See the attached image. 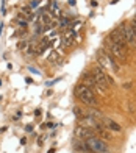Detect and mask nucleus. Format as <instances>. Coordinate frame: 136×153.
Returning a JSON list of instances; mask_svg holds the SVG:
<instances>
[{"mask_svg":"<svg viewBox=\"0 0 136 153\" xmlns=\"http://www.w3.org/2000/svg\"><path fill=\"white\" fill-rule=\"evenodd\" d=\"M75 95L78 97L80 102H83L85 105L91 106V108H96V106L99 105V102H97V99H96V95H94L92 89L88 88V86H85V85L75 86Z\"/></svg>","mask_w":136,"mask_h":153,"instance_id":"1","label":"nucleus"},{"mask_svg":"<svg viewBox=\"0 0 136 153\" xmlns=\"http://www.w3.org/2000/svg\"><path fill=\"white\" fill-rule=\"evenodd\" d=\"M91 75H92L94 81H96L97 88L102 89V92H103V94H106L108 88H110V83H108V80H106V74L103 72V69H102V67H94L91 71Z\"/></svg>","mask_w":136,"mask_h":153,"instance_id":"2","label":"nucleus"},{"mask_svg":"<svg viewBox=\"0 0 136 153\" xmlns=\"http://www.w3.org/2000/svg\"><path fill=\"white\" fill-rule=\"evenodd\" d=\"M88 145H89V149L92 153H110V149H108V145L102 141L99 136H92L89 139H86Z\"/></svg>","mask_w":136,"mask_h":153,"instance_id":"3","label":"nucleus"},{"mask_svg":"<svg viewBox=\"0 0 136 153\" xmlns=\"http://www.w3.org/2000/svg\"><path fill=\"white\" fill-rule=\"evenodd\" d=\"M117 30L120 31L122 36H124L127 45H130V47H133V48H135V47H136V34L132 31L130 25H128V24H120Z\"/></svg>","mask_w":136,"mask_h":153,"instance_id":"4","label":"nucleus"},{"mask_svg":"<svg viewBox=\"0 0 136 153\" xmlns=\"http://www.w3.org/2000/svg\"><path fill=\"white\" fill-rule=\"evenodd\" d=\"M108 45H110V53L113 55V56H116L119 59H125L127 58V53H125V48L117 45L116 42H113V41L108 39Z\"/></svg>","mask_w":136,"mask_h":153,"instance_id":"5","label":"nucleus"},{"mask_svg":"<svg viewBox=\"0 0 136 153\" xmlns=\"http://www.w3.org/2000/svg\"><path fill=\"white\" fill-rule=\"evenodd\" d=\"M92 136H97L96 131L92 128H88V127H83V125H78L75 128V137L77 139H89Z\"/></svg>","mask_w":136,"mask_h":153,"instance_id":"6","label":"nucleus"},{"mask_svg":"<svg viewBox=\"0 0 136 153\" xmlns=\"http://www.w3.org/2000/svg\"><path fill=\"white\" fill-rule=\"evenodd\" d=\"M100 123L103 125L105 128H108V130H111V131H120V125L117 123V122H114L113 119H110V117H102V120H100Z\"/></svg>","mask_w":136,"mask_h":153,"instance_id":"7","label":"nucleus"},{"mask_svg":"<svg viewBox=\"0 0 136 153\" xmlns=\"http://www.w3.org/2000/svg\"><path fill=\"white\" fill-rule=\"evenodd\" d=\"M110 41H113V42H116L117 45H120V47H124L125 48V45H127V42H125V39H124V36L120 34V31L119 30H114V31H111L110 33V38H108Z\"/></svg>","mask_w":136,"mask_h":153,"instance_id":"8","label":"nucleus"},{"mask_svg":"<svg viewBox=\"0 0 136 153\" xmlns=\"http://www.w3.org/2000/svg\"><path fill=\"white\" fill-rule=\"evenodd\" d=\"M81 80H83V85L85 86H88V88H96V89H99L97 88V85H96V81H94V78H92V75H91V72H88V74H85L83 76H81ZM99 92H100V89H99Z\"/></svg>","mask_w":136,"mask_h":153,"instance_id":"9","label":"nucleus"},{"mask_svg":"<svg viewBox=\"0 0 136 153\" xmlns=\"http://www.w3.org/2000/svg\"><path fill=\"white\" fill-rule=\"evenodd\" d=\"M74 114L77 116V119H80L81 116H85V113H83V111H81V109H80L78 106H75V108H74Z\"/></svg>","mask_w":136,"mask_h":153,"instance_id":"10","label":"nucleus"},{"mask_svg":"<svg viewBox=\"0 0 136 153\" xmlns=\"http://www.w3.org/2000/svg\"><path fill=\"white\" fill-rule=\"evenodd\" d=\"M130 28H132V31L136 34V19H133L132 22H130Z\"/></svg>","mask_w":136,"mask_h":153,"instance_id":"11","label":"nucleus"},{"mask_svg":"<svg viewBox=\"0 0 136 153\" xmlns=\"http://www.w3.org/2000/svg\"><path fill=\"white\" fill-rule=\"evenodd\" d=\"M24 47H27V41H25V42H24V41H22V42L19 44V48H24Z\"/></svg>","mask_w":136,"mask_h":153,"instance_id":"12","label":"nucleus"},{"mask_svg":"<svg viewBox=\"0 0 136 153\" xmlns=\"http://www.w3.org/2000/svg\"><path fill=\"white\" fill-rule=\"evenodd\" d=\"M88 153H92V152H88Z\"/></svg>","mask_w":136,"mask_h":153,"instance_id":"13","label":"nucleus"},{"mask_svg":"<svg viewBox=\"0 0 136 153\" xmlns=\"http://www.w3.org/2000/svg\"><path fill=\"white\" fill-rule=\"evenodd\" d=\"M135 19H136V17H135Z\"/></svg>","mask_w":136,"mask_h":153,"instance_id":"14","label":"nucleus"}]
</instances>
